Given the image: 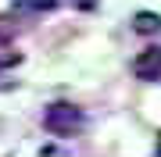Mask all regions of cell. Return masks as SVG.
<instances>
[{
    "label": "cell",
    "instance_id": "5b68a950",
    "mask_svg": "<svg viewBox=\"0 0 161 157\" xmlns=\"http://www.w3.org/2000/svg\"><path fill=\"white\" fill-rule=\"evenodd\" d=\"M58 0H18V11H29V14H43V11H54Z\"/></svg>",
    "mask_w": 161,
    "mask_h": 157
},
{
    "label": "cell",
    "instance_id": "6da1fadb",
    "mask_svg": "<svg viewBox=\"0 0 161 157\" xmlns=\"http://www.w3.org/2000/svg\"><path fill=\"white\" fill-rule=\"evenodd\" d=\"M43 128L54 136H75L82 128V111L72 104H50L43 111Z\"/></svg>",
    "mask_w": 161,
    "mask_h": 157
},
{
    "label": "cell",
    "instance_id": "52a82bcc",
    "mask_svg": "<svg viewBox=\"0 0 161 157\" xmlns=\"http://www.w3.org/2000/svg\"><path fill=\"white\" fill-rule=\"evenodd\" d=\"M154 154H161V136H158V143H154Z\"/></svg>",
    "mask_w": 161,
    "mask_h": 157
},
{
    "label": "cell",
    "instance_id": "3957f363",
    "mask_svg": "<svg viewBox=\"0 0 161 157\" xmlns=\"http://www.w3.org/2000/svg\"><path fill=\"white\" fill-rule=\"evenodd\" d=\"M132 29H136L140 36L161 32V14H158V11H136V14H132Z\"/></svg>",
    "mask_w": 161,
    "mask_h": 157
},
{
    "label": "cell",
    "instance_id": "7a4b0ae2",
    "mask_svg": "<svg viewBox=\"0 0 161 157\" xmlns=\"http://www.w3.org/2000/svg\"><path fill=\"white\" fill-rule=\"evenodd\" d=\"M132 75L143 79V82L161 79V47H147V50H140L136 61H132Z\"/></svg>",
    "mask_w": 161,
    "mask_h": 157
},
{
    "label": "cell",
    "instance_id": "277c9868",
    "mask_svg": "<svg viewBox=\"0 0 161 157\" xmlns=\"http://www.w3.org/2000/svg\"><path fill=\"white\" fill-rule=\"evenodd\" d=\"M22 61V54H4L0 57V89H11L14 86V79H11V68Z\"/></svg>",
    "mask_w": 161,
    "mask_h": 157
},
{
    "label": "cell",
    "instance_id": "8992f818",
    "mask_svg": "<svg viewBox=\"0 0 161 157\" xmlns=\"http://www.w3.org/2000/svg\"><path fill=\"white\" fill-rule=\"evenodd\" d=\"M72 7H79V11H97V4L100 0H68Z\"/></svg>",
    "mask_w": 161,
    "mask_h": 157
}]
</instances>
